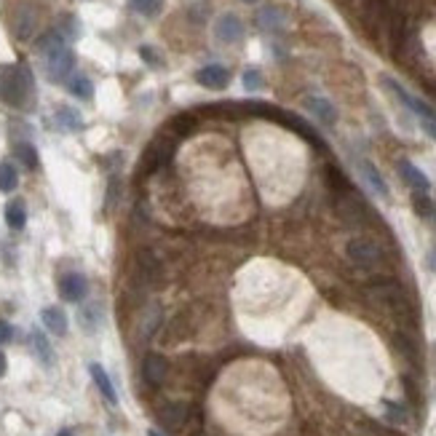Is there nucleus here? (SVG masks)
Listing matches in <instances>:
<instances>
[{"instance_id": "nucleus-25", "label": "nucleus", "mask_w": 436, "mask_h": 436, "mask_svg": "<svg viewBox=\"0 0 436 436\" xmlns=\"http://www.w3.org/2000/svg\"><path fill=\"white\" fill-rule=\"evenodd\" d=\"M265 86V80H262V73L260 70H255V67H249V70H244V89L246 91H260Z\"/></svg>"}, {"instance_id": "nucleus-24", "label": "nucleus", "mask_w": 436, "mask_h": 436, "mask_svg": "<svg viewBox=\"0 0 436 436\" xmlns=\"http://www.w3.org/2000/svg\"><path fill=\"white\" fill-rule=\"evenodd\" d=\"M129 6L134 8L136 14H142V16H158L161 6H164V0H129Z\"/></svg>"}, {"instance_id": "nucleus-31", "label": "nucleus", "mask_w": 436, "mask_h": 436, "mask_svg": "<svg viewBox=\"0 0 436 436\" xmlns=\"http://www.w3.org/2000/svg\"><path fill=\"white\" fill-rule=\"evenodd\" d=\"M421 126L431 139H436V120H421Z\"/></svg>"}, {"instance_id": "nucleus-34", "label": "nucleus", "mask_w": 436, "mask_h": 436, "mask_svg": "<svg viewBox=\"0 0 436 436\" xmlns=\"http://www.w3.org/2000/svg\"><path fill=\"white\" fill-rule=\"evenodd\" d=\"M57 436H73V434H70V431H59Z\"/></svg>"}, {"instance_id": "nucleus-11", "label": "nucleus", "mask_w": 436, "mask_h": 436, "mask_svg": "<svg viewBox=\"0 0 436 436\" xmlns=\"http://www.w3.org/2000/svg\"><path fill=\"white\" fill-rule=\"evenodd\" d=\"M142 372H145V380L150 386H161L166 380V372H169V361L161 356V353H150L145 364H142Z\"/></svg>"}, {"instance_id": "nucleus-6", "label": "nucleus", "mask_w": 436, "mask_h": 436, "mask_svg": "<svg viewBox=\"0 0 436 436\" xmlns=\"http://www.w3.org/2000/svg\"><path fill=\"white\" fill-rule=\"evenodd\" d=\"M86 292H89V279L83 273L73 271L59 279V295L67 302H80L86 297Z\"/></svg>"}, {"instance_id": "nucleus-7", "label": "nucleus", "mask_w": 436, "mask_h": 436, "mask_svg": "<svg viewBox=\"0 0 436 436\" xmlns=\"http://www.w3.org/2000/svg\"><path fill=\"white\" fill-rule=\"evenodd\" d=\"M35 27H38V14L32 6H19L11 16V30L19 41H30L35 35Z\"/></svg>"}, {"instance_id": "nucleus-10", "label": "nucleus", "mask_w": 436, "mask_h": 436, "mask_svg": "<svg viewBox=\"0 0 436 436\" xmlns=\"http://www.w3.org/2000/svg\"><path fill=\"white\" fill-rule=\"evenodd\" d=\"M399 174H402V180L415 190V193H428V188H431V182L428 177L423 174L421 169L415 164H409V161H399Z\"/></svg>"}, {"instance_id": "nucleus-32", "label": "nucleus", "mask_w": 436, "mask_h": 436, "mask_svg": "<svg viewBox=\"0 0 436 436\" xmlns=\"http://www.w3.org/2000/svg\"><path fill=\"white\" fill-rule=\"evenodd\" d=\"M6 370H8V361H6V353L0 351V377L6 375Z\"/></svg>"}, {"instance_id": "nucleus-22", "label": "nucleus", "mask_w": 436, "mask_h": 436, "mask_svg": "<svg viewBox=\"0 0 436 436\" xmlns=\"http://www.w3.org/2000/svg\"><path fill=\"white\" fill-rule=\"evenodd\" d=\"M16 185H19V174H16L14 164L3 161L0 164V190L3 193H11V190H16Z\"/></svg>"}, {"instance_id": "nucleus-26", "label": "nucleus", "mask_w": 436, "mask_h": 436, "mask_svg": "<svg viewBox=\"0 0 436 436\" xmlns=\"http://www.w3.org/2000/svg\"><path fill=\"white\" fill-rule=\"evenodd\" d=\"M80 324H83V330L86 332H94L99 327V314H97V305H89V308H83L80 311Z\"/></svg>"}, {"instance_id": "nucleus-16", "label": "nucleus", "mask_w": 436, "mask_h": 436, "mask_svg": "<svg viewBox=\"0 0 436 436\" xmlns=\"http://www.w3.org/2000/svg\"><path fill=\"white\" fill-rule=\"evenodd\" d=\"M54 118H57V126H59L62 132H80L83 129V118H80V113H78L76 107H67V105L57 107Z\"/></svg>"}, {"instance_id": "nucleus-20", "label": "nucleus", "mask_w": 436, "mask_h": 436, "mask_svg": "<svg viewBox=\"0 0 436 436\" xmlns=\"http://www.w3.org/2000/svg\"><path fill=\"white\" fill-rule=\"evenodd\" d=\"M6 223H8V227H14V230H22V227L27 225V209H24L22 201H11L6 206Z\"/></svg>"}, {"instance_id": "nucleus-15", "label": "nucleus", "mask_w": 436, "mask_h": 436, "mask_svg": "<svg viewBox=\"0 0 436 436\" xmlns=\"http://www.w3.org/2000/svg\"><path fill=\"white\" fill-rule=\"evenodd\" d=\"M30 346H32V353L38 356V361L43 364V367H54V348L48 343V337H45L41 330H32L30 332Z\"/></svg>"}, {"instance_id": "nucleus-8", "label": "nucleus", "mask_w": 436, "mask_h": 436, "mask_svg": "<svg viewBox=\"0 0 436 436\" xmlns=\"http://www.w3.org/2000/svg\"><path fill=\"white\" fill-rule=\"evenodd\" d=\"M196 80L198 86H204V89L223 91L230 83V73H227L223 64H206V67H201L196 73Z\"/></svg>"}, {"instance_id": "nucleus-35", "label": "nucleus", "mask_w": 436, "mask_h": 436, "mask_svg": "<svg viewBox=\"0 0 436 436\" xmlns=\"http://www.w3.org/2000/svg\"><path fill=\"white\" fill-rule=\"evenodd\" d=\"M241 3H252V6H255V3H257V0H241Z\"/></svg>"}, {"instance_id": "nucleus-21", "label": "nucleus", "mask_w": 436, "mask_h": 436, "mask_svg": "<svg viewBox=\"0 0 436 436\" xmlns=\"http://www.w3.org/2000/svg\"><path fill=\"white\" fill-rule=\"evenodd\" d=\"M67 89H70V94L78 97V99H91V97H94V83H91V78L80 76V73L67 80Z\"/></svg>"}, {"instance_id": "nucleus-36", "label": "nucleus", "mask_w": 436, "mask_h": 436, "mask_svg": "<svg viewBox=\"0 0 436 436\" xmlns=\"http://www.w3.org/2000/svg\"><path fill=\"white\" fill-rule=\"evenodd\" d=\"M148 436H161V434H158V431H150V434H148Z\"/></svg>"}, {"instance_id": "nucleus-2", "label": "nucleus", "mask_w": 436, "mask_h": 436, "mask_svg": "<svg viewBox=\"0 0 436 436\" xmlns=\"http://www.w3.org/2000/svg\"><path fill=\"white\" fill-rule=\"evenodd\" d=\"M383 86H386L388 91H393V97H396V99H399V102H402L407 110H412V113H415V115H418L421 120H436V110H434V107L426 105V102H423V99H418L415 94H409V91H407L402 83H396L393 78H383Z\"/></svg>"}, {"instance_id": "nucleus-27", "label": "nucleus", "mask_w": 436, "mask_h": 436, "mask_svg": "<svg viewBox=\"0 0 436 436\" xmlns=\"http://www.w3.org/2000/svg\"><path fill=\"white\" fill-rule=\"evenodd\" d=\"M64 38H78L80 35V22L76 16H64V30H59Z\"/></svg>"}, {"instance_id": "nucleus-9", "label": "nucleus", "mask_w": 436, "mask_h": 436, "mask_svg": "<svg viewBox=\"0 0 436 436\" xmlns=\"http://www.w3.org/2000/svg\"><path fill=\"white\" fill-rule=\"evenodd\" d=\"M89 375H91V380H94V386L99 388V393L105 396L107 405H118V393H115V386H113L110 375L105 372V367H102V364H97V361H91Z\"/></svg>"}, {"instance_id": "nucleus-5", "label": "nucleus", "mask_w": 436, "mask_h": 436, "mask_svg": "<svg viewBox=\"0 0 436 436\" xmlns=\"http://www.w3.org/2000/svg\"><path fill=\"white\" fill-rule=\"evenodd\" d=\"M73 67H76V54H73L67 45L59 48L57 54L45 57V73H48V78H51L54 83H62L64 78H70Z\"/></svg>"}, {"instance_id": "nucleus-33", "label": "nucleus", "mask_w": 436, "mask_h": 436, "mask_svg": "<svg viewBox=\"0 0 436 436\" xmlns=\"http://www.w3.org/2000/svg\"><path fill=\"white\" fill-rule=\"evenodd\" d=\"M428 262H431V268H434V271H436V249H434V252H431V257H428Z\"/></svg>"}, {"instance_id": "nucleus-3", "label": "nucleus", "mask_w": 436, "mask_h": 436, "mask_svg": "<svg viewBox=\"0 0 436 436\" xmlns=\"http://www.w3.org/2000/svg\"><path fill=\"white\" fill-rule=\"evenodd\" d=\"M348 257L364 271H372L380 262V246L370 239H351L348 241Z\"/></svg>"}, {"instance_id": "nucleus-13", "label": "nucleus", "mask_w": 436, "mask_h": 436, "mask_svg": "<svg viewBox=\"0 0 436 436\" xmlns=\"http://www.w3.org/2000/svg\"><path fill=\"white\" fill-rule=\"evenodd\" d=\"M41 318H43V327L51 335H57V337H64L67 335V314L57 308V305H48L41 311Z\"/></svg>"}, {"instance_id": "nucleus-29", "label": "nucleus", "mask_w": 436, "mask_h": 436, "mask_svg": "<svg viewBox=\"0 0 436 436\" xmlns=\"http://www.w3.org/2000/svg\"><path fill=\"white\" fill-rule=\"evenodd\" d=\"M139 57L148 62L150 67H161V59H158V54H155V48H150V45H142L139 48Z\"/></svg>"}, {"instance_id": "nucleus-4", "label": "nucleus", "mask_w": 436, "mask_h": 436, "mask_svg": "<svg viewBox=\"0 0 436 436\" xmlns=\"http://www.w3.org/2000/svg\"><path fill=\"white\" fill-rule=\"evenodd\" d=\"M214 38L223 45H236L244 41V22L236 14H223L214 22Z\"/></svg>"}, {"instance_id": "nucleus-30", "label": "nucleus", "mask_w": 436, "mask_h": 436, "mask_svg": "<svg viewBox=\"0 0 436 436\" xmlns=\"http://www.w3.org/2000/svg\"><path fill=\"white\" fill-rule=\"evenodd\" d=\"M11 340H14V327H11L8 321L0 318V346H6V343H11Z\"/></svg>"}, {"instance_id": "nucleus-18", "label": "nucleus", "mask_w": 436, "mask_h": 436, "mask_svg": "<svg viewBox=\"0 0 436 436\" xmlns=\"http://www.w3.org/2000/svg\"><path fill=\"white\" fill-rule=\"evenodd\" d=\"M64 35H62L59 30H48L45 32V35H41V38H38V43H35V48H38V54H41V57H51V54H57V51H59V48H64Z\"/></svg>"}, {"instance_id": "nucleus-23", "label": "nucleus", "mask_w": 436, "mask_h": 436, "mask_svg": "<svg viewBox=\"0 0 436 436\" xmlns=\"http://www.w3.org/2000/svg\"><path fill=\"white\" fill-rule=\"evenodd\" d=\"M14 155L19 158V164H24L27 169H38V150L32 148L30 142H16Z\"/></svg>"}, {"instance_id": "nucleus-14", "label": "nucleus", "mask_w": 436, "mask_h": 436, "mask_svg": "<svg viewBox=\"0 0 436 436\" xmlns=\"http://www.w3.org/2000/svg\"><path fill=\"white\" fill-rule=\"evenodd\" d=\"M188 418V405H182V402H169L158 409V421L164 423V428H180L182 423Z\"/></svg>"}, {"instance_id": "nucleus-1", "label": "nucleus", "mask_w": 436, "mask_h": 436, "mask_svg": "<svg viewBox=\"0 0 436 436\" xmlns=\"http://www.w3.org/2000/svg\"><path fill=\"white\" fill-rule=\"evenodd\" d=\"M32 97H35V80H32L30 67L8 64L0 70V99L6 105L24 110V107H30Z\"/></svg>"}, {"instance_id": "nucleus-12", "label": "nucleus", "mask_w": 436, "mask_h": 436, "mask_svg": "<svg viewBox=\"0 0 436 436\" xmlns=\"http://www.w3.org/2000/svg\"><path fill=\"white\" fill-rule=\"evenodd\" d=\"M305 107H308L324 126H335V123H337V110H335V105H332L330 99H324V97H308V99H305Z\"/></svg>"}, {"instance_id": "nucleus-19", "label": "nucleus", "mask_w": 436, "mask_h": 436, "mask_svg": "<svg viewBox=\"0 0 436 436\" xmlns=\"http://www.w3.org/2000/svg\"><path fill=\"white\" fill-rule=\"evenodd\" d=\"M284 14L279 11V8H262L260 11V16H257V24L262 27L265 32H279V30H284Z\"/></svg>"}, {"instance_id": "nucleus-28", "label": "nucleus", "mask_w": 436, "mask_h": 436, "mask_svg": "<svg viewBox=\"0 0 436 436\" xmlns=\"http://www.w3.org/2000/svg\"><path fill=\"white\" fill-rule=\"evenodd\" d=\"M386 409H388V418L393 423H405L407 421V412L402 405H393V402H386Z\"/></svg>"}, {"instance_id": "nucleus-17", "label": "nucleus", "mask_w": 436, "mask_h": 436, "mask_svg": "<svg viewBox=\"0 0 436 436\" xmlns=\"http://www.w3.org/2000/svg\"><path fill=\"white\" fill-rule=\"evenodd\" d=\"M359 169H361V174H364V180H367V185L375 190L377 196L388 198V185H386L383 177H380V171L372 166V161H359Z\"/></svg>"}]
</instances>
